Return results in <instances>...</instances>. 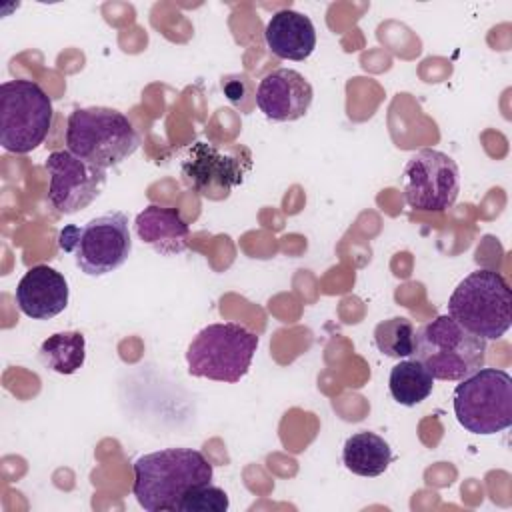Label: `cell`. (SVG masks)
<instances>
[{
	"instance_id": "1",
	"label": "cell",
	"mask_w": 512,
	"mask_h": 512,
	"mask_svg": "<svg viewBox=\"0 0 512 512\" xmlns=\"http://www.w3.org/2000/svg\"><path fill=\"white\" fill-rule=\"evenodd\" d=\"M132 494L148 512H178L182 498L212 482L210 460L194 448H164L134 462Z\"/></svg>"
},
{
	"instance_id": "2",
	"label": "cell",
	"mask_w": 512,
	"mask_h": 512,
	"mask_svg": "<svg viewBox=\"0 0 512 512\" xmlns=\"http://www.w3.org/2000/svg\"><path fill=\"white\" fill-rule=\"evenodd\" d=\"M66 146L72 154L106 170L132 156L140 146V136L126 114L106 106H88L70 112Z\"/></svg>"
},
{
	"instance_id": "3",
	"label": "cell",
	"mask_w": 512,
	"mask_h": 512,
	"mask_svg": "<svg viewBox=\"0 0 512 512\" xmlns=\"http://www.w3.org/2000/svg\"><path fill=\"white\" fill-rule=\"evenodd\" d=\"M448 316L484 340L502 338L512 324V292L504 276L488 268L470 272L450 294Z\"/></svg>"
},
{
	"instance_id": "4",
	"label": "cell",
	"mask_w": 512,
	"mask_h": 512,
	"mask_svg": "<svg viewBox=\"0 0 512 512\" xmlns=\"http://www.w3.org/2000/svg\"><path fill=\"white\" fill-rule=\"evenodd\" d=\"M436 380H462L484 366L486 340L442 314L414 334V354Z\"/></svg>"
},
{
	"instance_id": "5",
	"label": "cell",
	"mask_w": 512,
	"mask_h": 512,
	"mask_svg": "<svg viewBox=\"0 0 512 512\" xmlns=\"http://www.w3.org/2000/svg\"><path fill=\"white\" fill-rule=\"evenodd\" d=\"M258 350L256 332L238 322H216L204 326L188 344V374L216 382H240Z\"/></svg>"
},
{
	"instance_id": "6",
	"label": "cell",
	"mask_w": 512,
	"mask_h": 512,
	"mask_svg": "<svg viewBox=\"0 0 512 512\" xmlns=\"http://www.w3.org/2000/svg\"><path fill=\"white\" fill-rule=\"evenodd\" d=\"M60 250L74 256L86 276H104L118 270L132 252L128 216L108 212L82 226H64L58 234Z\"/></svg>"
},
{
	"instance_id": "7",
	"label": "cell",
	"mask_w": 512,
	"mask_h": 512,
	"mask_svg": "<svg viewBox=\"0 0 512 512\" xmlns=\"http://www.w3.org/2000/svg\"><path fill=\"white\" fill-rule=\"evenodd\" d=\"M54 108L44 88L16 78L0 84V144L6 152L28 154L48 136Z\"/></svg>"
},
{
	"instance_id": "8",
	"label": "cell",
	"mask_w": 512,
	"mask_h": 512,
	"mask_svg": "<svg viewBox=\"0 0 512 512\" xmlns=\"http://www.w3.org/2000/svg\"><path fill=\"white\" fill-rule=\"evenodd\" d=\"M458 424L478 436L512 426V378L500 368H480L460 380L452 396Z\"/></svg>"
},
{
	"instance_id": "9",
	"label": "cell",
	"mask_w": 512,
	"mask_h": 512,
	"mask_svg": "<svg viewBox=\"0 0 512 512\" xmlns=\"http://www.w3.org/2000/svg\"><path fill=\"white\" fill-rule=\"evenodd\" d=\"M250 166V152L242 146L222 148L210 142H194L180 160V174L184 184L200 196L224 200L232 188L244 182Z\"/></svg>"
},
{
	"instance_id": "10",
	"label": "cell",
	"mask_w": 512,
	"mask_h": 512,
	"mask_svg": "<svg viewBox=\"0 0 512 512\" xmlns=\"http://www.w3.org/2000/svg\"><path fill=\"white\" fill-rule=\"evenodd\" d=\"M404 200L418 212H444L454 206L460 192V170L452 156L422 148L402 170Z\"/></svg>"
},
{
	"instance_id": "11",
	"label": "cell",
	"mask_w": 512,
	"mask_h": 512,
	"mask_svg": "<svg viewBox=\"0 0 512 512\" xmlns=\"http://www.w3.org/2000/svg\"><path fill=\"white\" fill-rule=\"evenodd\" d=\"M50 174L48 202L62 214H74L90 206L106 186V170L70 150H54L46 158Z\"/></svg>"
},
{
	"instance_id": "12",
	"label": "cell",
	"mask_w": 512,
	"mask_h": 512,
	"mask_svg": "<svg viewBox=\"0 0 512 512\" xmlns=\"http://www.w3.org/2000/svg\"><path fill=\"white\" fill-rule=\"evenodd\" d=\"M312 84L292 68L268 72L256 88V106L274 122H294L310 110Z\"/></svg>"
},
{
	"instance_id": "13",
	"label": "cell",
	"mask_w": 512,
	"mask_h": 512,
	"mask_svg": "<svg viewBox=\"0 0 512 512\" xmlns=\"http://www.w3.org/2000/svg\"><path fill=\"white\" fill-rule=\"evenodd\" d=\"M68 282L52 266L38 264L20 278L14 300L22 314L32 320H50L68 306Z\"/></svg>"
},
{
	"instance_id": "14",
	"label": "cell",
	"mask_w": 512,
	"mask_h": 512,
	"mask_svg": "<svg viewBox=\"0 0 512 512\" xmlns=\"http://www.w3.org/2000/svg\"><path fill=\"white\" fill-rule=\"evenodd\" d=\"M264 38L270 52L282 60L302 62L316 48V28L312 20L292 8L278 10L270 16Z\"/></svg>"
},
{
	"instance_id": "15",
	"label": "cell",
	"mask_w": 512,
	"mask_h": 512,
	"mask_svg": "<svg viewBox=\"0 0 512 512\" xmlns=\"http://www.w3.org/2000/svg\"><path fill=\"white\" fill-rule=\"evenodd\" d=\"M138 238L162 256L180 254L188 248L190 228L176 208L158 204L146 206L134 220Z\"/></svg>"
},
{
	"instance_id": "16",
	"label": "cell",
	"mask_w": 512,
	"mask_h": 512,
	"mask_svg": "<svg viewBox=\"0 0 512 512\" xmlns=\"http://www.w3.org/2000/svg\"><path fill=\"white\" fill-rule=\"evenodd\" d=\"M394 454L390 444L376 432L362 430L346 438L342 448L344 466L364 478H376L388 470Z\"/></svg>"
},
{
	"instance_id": "17",
	"label": "cell",
	"mask_w": 512,
	"mask_h": 512,
	"mask_svg": "<svg viewBox=\"0 0 512 512\" xmlns=\"http://www.w3.org/2000/svg\"><path fill=\"white\" fill-rule=\"evenodd\" d=\"M40 362L56 374H74L86 360V338L82 332L66 330L48 336L38 350Z\"/></svg>"
},
{
	"instance_id": "18",
	"label": "cell",
	"mask_w": 512,
	"mask_h": 512,
	"mask_svg": "<svg viewBox=\"0 0 512 512\" xmlns=\"http://www.w3.org/2000/svg\"><path fill=\"white\" fill-rule=\"evenodd\" d=\"M392 398L402 406H416L424 402L434 390V378L416 358L400 360L392 366L388 376Z\"/></svg>"
},
{
	"instance_id": "19",
	"label": "cell",
	"mask_w": 512,
	"mask_h": 512,
	"mask_svg": "<svg viewBox=\"0 0 512 512\" xmlns=\"http://www.w3.org/2000/svg\"><path fill=\"white\" fill-rule=\"evenodd\" d=\"M414 324L404 316L382 320L374 328V344L388 358H408L414 354Z\"/></svg>"
},
{
	"instance_id": "20",
	"label": "cell",
	"mask_w": 512,
	"mask_h": 512,
	"mask_svg": "<svg viewBox=\"0 0 512 512\" xmlns=\"http://www.w3.org/2000/svg\"><path fill=\"white\" fill-rule=\"evenodd\" d=\"M228 506V494L222 488L208 482L190 490L182 498L178 512H224L228 510Z\"/></svg>"
}]
</instances>
